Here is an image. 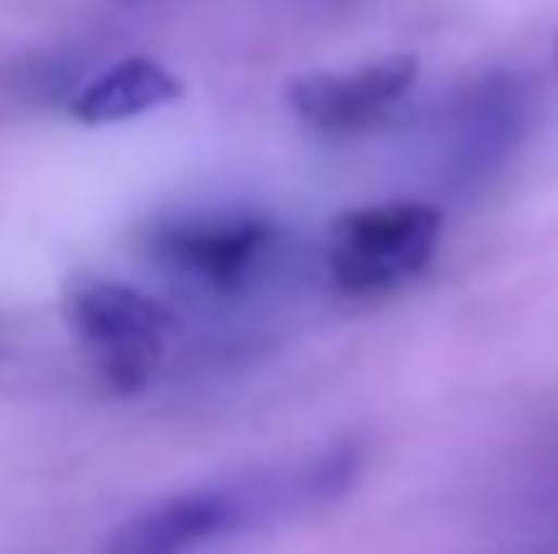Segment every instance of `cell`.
<instances>
[{
    "instance_id": "obj_6",
    "label": "cell",
    "mask_w": 558,
    "mask_h": 554,
    "mask_svg": "<svg viewBox=\"0 0 558 554\" xmlns=\"http://www.w3.org/2000/svg\"><path fill=\"white\" fill-rule=\"evenodd\" d=\"M530 133V88L514 74H485L441 123V172L451 186H485Z\"/></svg>"
},
{
    "instance_id": "obj_4",
    "label": "cell",
    "mask_w": 558,
    "mask_h": 554,
    "mask_svg": "<svg viewBox=\"0 0 558 554\" xmlns=\"http://www.w3.org/2000/svg\"><path fill=\"white\" fill-rule=\"evenodd\" d=\"M441 245V212L432 202H377L333 216L324 241V275L348 300H373L412 285Z\"/></svg>"
},
{
    "instance_id": "obj_5",
    "label": "cell",
    "mask_w": 558,
    "mask_h": 554,
    "mask_svg": "<svg viewBox=\"0 0 558 554\" xmlns=\"http://www.w3.org/2000/svg\"><path fill=\"white\" fill-rule=\"evenodd\" d=\"M416 84L412 55H383L348 69H314L289 84L284 104L304 128L328 137H357L383 128Z\"/></svg>"
},
{
    "instance_id": "obj_7",
    "label": "cell",
    "mask_w": 558,
    "mask_h": 554,
    "mask_svg": "<svg viewBox=\"0 0 558 554\" xmlns=\"http://www.w3.org/2000/svg\"><path fill=\"white\" fill-rule=\"evenodd\" d=\"M177 98H182V79L172 69L147 55H128V59H113L108 69H98L94 79H84V88L69 98V113L88 128H104V123L147 118L157 108L177 104Z\"/></svg>"
},
{
    "instance_id": "obj_3",
    "label": "cell",
    "mask_w": 558,
    "mask_h": 554,
    "mask_svg": "<svg viewBox=\"0 0 558 554\" xmlns=\"http://www.w3.org/2000/svg\"><path fill=\"white\" fill-rule=\"evenodd\" d=\"M64 320L94 378L113 393H143L172 353V314L128 280L74 275L64 290Z\"/></svg>"
},
{
    "instance_id": "obj_2",
    "label": "cell",
    "mask_w": 558,
    "mask_h": 554,
    "mask_svg": "<svg viewBox=\"0 0 558 554\" xmlns=\"http://www.w3.org/2000/svg\"><path fill=\"white\" fill-rule=\"evenodd\" d=\"M143 255L167 280L206 300H235L260 290L279 270L284 231L245 206H202V212L157 216L143 231Z\"/></svg>"
},
{
    "instance_id": "obj_8",
    "label": "cell",
    "mask_w": 558,
    "mask_h": 554,
    "mask_svg": "<svg viewBox=\"0 0 558 554\" xmlns=\"http://www.w3.org/2000/svg\"><path fill=\"white\" fill-rule=\"evenodd\" d=\"M128 5H143V0H128Z\"/></svg>"
},
{
    "instance_id": "obj_1",
    "label": "cell",
    "mask_w": 558,
    "mask_h": 554,
    "mask_svg": "<svg viewBox=\"0 0 558 554\" xmlns=\"http://www.w3.org/2000/svg\"><path fill=\"white\" fill-rule=\"evenodd\" d=\"M357 447H328L318 457H304L294 467L251 471L231 481H206L143 506L108 535L104 554H196L216 540L260 530L270 520L299 516L338 501L357 481Z\"/></svg>"
}]
</instances>
